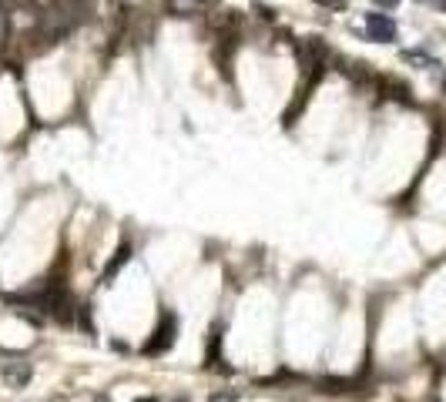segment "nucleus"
I'll return each instance as SVG.
<instances>
[{
	"label": "nucleus",
	"instance_id": "f257e3e1",
	"mask_svg": "<svg viewBox=\"0 0 446 402\" xmlns=\"http://www.w3.org/2000/svg\"><path fill=\"white\" fill-rule=\"evenodd\" d=\"M37 305H41V312H47V315L57 319L61 326H71V322H74V308H78V305H74V299H71V292H67L64 285H57V282L41 295Z\"/></svg>",
	"mask_w": 446,
	"mask_h": 402
},
{
	"label": "nucleus",
	"instance_id": "f03ea898",
	"mask_svg": "<svg viewBox=\"0 0 446 402\" xmlns=\"http://www.w3.org/2000/svg\"><path fill=\"white\" fill-rule=\"evenodd\" d=\"M175 332H178L175 312H161V322H158V328L151 332V339L145 342V355H161V352H168L175 346Z\"/></svg>",
	"mask_w": 446,
	"mask_h": 402
},
{
	"label": "nucleus",
	"instance_id": "7ed1b4c3",
	"mask_svg": "<svg viewBox=\"0 0 446 402\" xmlns=\"http://www.w3.org/2000/svg\"><path fill=\"white\" fill-rule=\"evenodd\" d=\"M366 34H369V41H376V44H393L396 41V21L390 17V14L369 10L366 14Z\"/></svg>",
	"mask_w": 446,
	"mask_h": 402
},
{
	"label": "nucleus",
	"instance_id": "20e7f679",
	"mask_svg": "<svg viewBox=\"0 0 446 402\" xmlns=\"http://www.w3.org/2000/svg\"><path fill=\"white\" fill-rule=\"evenodd\" d=\"M0 379H3L7 389H24L27 382L34 379V366H30V362H21V359H17V362H3V366H0Z\"/></svg>",
	"mask_w": 446,
	"mask_h": 402
},
{
	"label": "nucleus",
	"instance_id": "39448f33",
	"mask_svg": "<svg viewBox=\"0 0 446 402\" xmlns=\"http://www.w3.org/2000/svg\"><path fill=\"white\" fill-rule=\"evenodd\" d=\"M399 61H403V64H410V67H420V71H436V74L443 71V64H440L433 54L416 50V47H413V50H399Z\"/></svg>",
	"mask_w": 446,
	"mask_h": 402
},
{
	"label": "nucleus",
	"instance_id": "423d86ee",
	"mask_svg": "<svg viewBox=\"0 0 446 402\" xmlns=\"http://www.w3.org/2000/svg\"><path fill=\"white\" fill-rule=\"evenodd\" d=\"M128 258H131V245H121V248L114 251V258H111V262H107V268L105 272H101V282H111V278L118 275V272H121V265H125V262H128Z\"/></svg>",
	"mask_w": 446,
	"mask_h": 402
},
{
	"label": "nucleus",
	"instance_id": "0eeeda50",
	"mask_svg": "<svg viewBox=\"0 0 446 402\" xmlns=\"http://www.w3.org/2000/svg\"><path fill=\"white\" fill-rule=\"evenodd\" d=\"M319 385H322V392H329V396H339V392L349 389L346 379H319Z\"/></svg>",
	"mask_w": 446,
	"mask_h": 402
},
{
	"label": "nucleus",
	"instance_id": "6e6552de",
	"mask_svg": "<svg viewBox=\"0 0 446 402\" xmlns=\"http://www.w3.org/2000/svg\"><path fill=\"white\" fill-rule=\"evenodd\" d=\"M252 10H255L262 21H275V7H268V3H262V0H259V3H252Z\"/></svg>",
	"mask_w": 446,
	"mask_h": 402
},
{
	"label": "nucleus",
	"instance_id": "1a4fd4ad",
	"mask_svg": "<svg viewBox=\"0 0 446 402\" xmlns=\"http://www.w3.org/2000/svg\"><path fill=\"white\" fill-rule=\"evenodd\" d=\"M209 402H238V392H232V389H222V392H211Z\"/></svg>",
	"mask_w": 446,
	"mask_h": 402
},
{
	"label": "nucleus",
	"instance_id": "9d476101",
	"mask_svg": "<svg viewBox=\"0 0 446 402\" xmlns=\"http://www.w3.org/2000/svg\"><path fill=\"white\" fill-rule=\"evenodd\" d=\"M319 7H329V10H349V0H312Z\"/></svg>",
	"mask_w": 446,
	"mask_h": 402
},
{
	"label": "nucleus",
	"instance_id": "9b49d317",
	"mask_svg": "<svg viewBox=\"0 0 446 402\" xmlns=\"http://www.w3.org/2000/svg\"><path fill=\"white\" fill-rule=\"evenodd\" d=\"M376 7H383V10H393V7H399V0H372Z\"/></svg>",
	"mask_w": 446,
	"mask_h": 402
},
{
	"label": "nucleus",
	"instance_id": "f8f14e48",
	"mask_svg": "<svg viewBox=\"0 0 446 402\" xmlns=\"http://www.w3.org/2000/svg\"><path fill=\"white\" fill-rule=\"evenodd\" d=\"M426 3H429V7H436L440 14H446V0H426Z\"/></svg>",
	"mask_w": 446,
	"mask_h": 402
},
{
	"label": "nucleus",
	"instance_id": "ddd939ff",
	"mask_svg": "<svg viewBox=\"0 0 446 402\" xmlns=\"http://www.w3.org/2000/svg\"><path fill=\"white\" fill-rule=\"evenodd\" d=\"M134 402H158L155 396H141V399H134Z\"/></svg>",
	"mask_w": 446,
	"mask_h": 402
},
{
	"label": "nucleus",
	"instance_id": "4468645a",
	"mask_svg": "<svg viewBox=\"0 0 446 402\" xmlns=\"http://www.w3.org/2000/svg\"><path fill=\"white\" fill-rule=\"evenodd\" d=\"M440 84H443V91H446V71H440Z\"/></svg>",
	"mask_w": 446,
	"mask_h": 402
},
{
	"label": "nucleus",
	"instance_id": "2eb2a0df",
	"mask_svg": "<svg viewBox=\"0 0 446 402\" xmlns=\"http://www.w3.org/2000/svg\"><path fill=\"white\" fill-rule=\"evenodd\" d=\"M94 402H111V399L107 396H94Z\"/></svg>",
	"mask_w": 446,
	"mask_h": 402
}]
</instances>
